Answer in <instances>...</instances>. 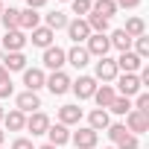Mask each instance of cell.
I'll list each match as a JSON object with an SVG mask.
<instances>
[{
	"label": "cell",
	"mask_w": 149,
	"mask_h": 149,
	"mask_svg": "<svg viewBox=\"0 0 149 149\" xmlns=\"http://www.w3.org/2000/svg\"><path fill=\"white\" fill-rule=\"evenodd\" d=\"M123 126H126V132H129V134H134V137H137L140 132H149V114H143V111H134V108H132V111L126 114V123H123Z\"/></svg>",
	"instance_id": "6da1fadb"
},
{
	"label": "cell",
	"mask_w": 149,
	"mask_h": 149,
	"mask_svg": "<svg viewBox=\"0 0 149 149\" xmlns=\"http://www.w3.org/2000/svg\"><path fill=\"white\" fill-rule=\"evenodd\" d=\"M64 29H67L70 41L76 44V47H79L82 41H88V38H91V26L85 24V18H76V21H67V26H64Z\"/></svg>",
	"instance_id": "7a4b0ae2"
},
{
	"label": "cell",
	"mask_w": 149,
	"mask_h": 149,
	"mask_svg": "<svg viewBox=\"0 0 149 149\" xmlns=\"http://www.w3.org/2000/svg\"><path fill=\"white\" fill-rule=\"evenodd\" d=\"M140 79H137V73H123V76H117V97H134L140 94Z\"/></svg>",
	"instance_id": "3957f363"
},
{
	"label": "cell",
	"mask_w": 149,
	"mask_h": 149,
	"mask_svg": "<svg viewBox=\"0 0 149 149\" xmlns=\"http://www.w3.org/2000/svg\"><path fill=\"white\" fill-rule=\"evenodd\" d=\"M120 76V70H117V64H114V58H108V56H102L100 61H97V76L94 79H100V82H114Z\"/></svg>",
	"instance_id": "277c9868"
},
{
	"label": "cell",
	"mask_w": 149,
	"mask_h": 149,
	"mask_svg": "<svg viewBox=\"0 0 149 149\" xmlns=\"http://www.w3.org/2000/svg\"><path fill=\"white\" fill-rule=\"evenodd\" d=\"M44 85L50 88V94L61 97V94H67V91H70V76H67L64 70H53V76H50Z\"/></svg>",
	"instance_id": "5b68a950"
},
{
	"label": "cell",
	"mask_w": 149,
	"mask_h": 149,
	"mask_svg": "<svg viewBox=\"0 0 149 149\" xmlns=\"http://www.w3.org/2000/svg\"><path fill=\"white\" fill-rule=\"evenodd\" d=\"M70 88H73V94H76L79 100H91L94 91H97V79L94 76H79L76 82H70Z\"/></svg>",
	"instance_id": "8992f818"
},
{
	"label": "cell",
	"mask_w": 149,
	"mask_h": 149,
	"mask_svg": "<svg viewBox=\"0 0 149 149\" xmlns=\"http://www.w3.org/2000/svg\"><path fill=\"white\" fill-rule=\"evenodd\" d=\"M88 56H97V58H102V56H108V50H111V44H108V35H97V32H91V38H88Z\"/></svg>",
	"instance_id": "52a82bcc"
},
{
	"label": "cell",
	"mask_w": 149,
	"mask_h": 149,
	"mask_svg": "<svg viewBox=\"0 0 149 149\" xmlns=\"http://www.w3.org/2000/svg\"><path fill=\"white\" fill-rule=\"evenodd\" d=\"M64 64H67V53H64L61 47H47V50H44V67L61 70Z\"/></svg>",
	"instance_id": "ba28073f"
},
{
	"label": "cell",
	"mask_w": 149,
	"mask_h": 149,
	"mask_svg": "<svg viewBox=\"0 0 149 149\" xmlns=\"http://www.w3.org/2000/svg\"><path fill=\"white\" fill-rule=\"evenodd\" d=\"M114 64H117V70H123V73H137V70L143 67V58H137L132 50H126V53H120V58H114Z\"/></svg>",
	"instance_id": "9c48e42d"
},
{
	"label": "cell",
	"mask_w": 149,
	"mask_h": 149,
	"mask_svg": "<svg viewBox=\"0 0 149 149\" xmlns=\"http://www.w3.org/2000/svg\"><path fill=\"white\" fill-rule=\"evenodd\" d=\"M70 140L76 143L79 149H94V146H97V140H100V134H97L94 129H88V126H85V129H79V132H73V134H70Z\"/></svg>",
	"instance_id": "30bf717a"
},
{
	"label": "cell",
	"mask_w": 149,
	"mask_h": 149,
	"mask_svg": "<svg viewBox=\"0 0 149 149\" xmlns=\"http://www.w3.org/2000/svg\"><path fill=\"white\" fill-rule=\"evenodd\" d=\"M24 129H29L32 134H47V129H50V117L44 114V111H32L29 117H26V126Z\"/></svg>",
	"instance_id": "8fae6325"
},
{
	"label": "cell",
	"mask_w": 149,
	"mask_h": 149,
	"mask_svg": "<svg viewBox=\"0 0 149 149\" xmlns=\"http://www.w3.org/2000/svg\"><path fill=\"white\" fill-rule=\"evenodd\" d=\"M24 44H26L24 29H6V38H3L6 53H21V50H24Z\"/></svg>",
	"instance_id": "7c38bea8"
},
{
	"label": "cell",
	"mask_w": 149,
	"mask_h": 149,
	"mask_svg": "<svg viewBox=\"0 0 149 149\" xmlns=\"http://www.w3.org/2000/svg\"><path fill=\"white\" fill-rule=\"evenodd\" d=\"M44 82H47L44 70H38V67H32V70H24V85H26V91L38 94V88H44Z\"/></svg>",
	"instance_id": "4fadbf2b"
},
{
	"label": "cell",
	"mask_w": 149,
	"mask_h": 149,
	"mask_svg": "<svg viewBox=\"0 0 149 149\" xmlns=\"http://www.w3.org/2000/svg\"><path fill=\"white\" fill-rule=\"evenodd\" d=\"M41 108V100H38V94H32V91H24V94H18V111H24V114H32V111H38Z\"/></svg>",
	"instance_id": "5bb4252c"
},
{
	"label": "cell",
	"mask_w": 149,
	"mask_h": 149,
	"mask_svg": "<svg viewBox=\"0 0 149 149\" xmlns=\"http://www.w3.org/2000/svg\"><path fill=\"white\" fill-rule=\"evenodd\" d=\"M108 126H111V117H108V111H105V108H94V111L88 114V129L102 132V129H108Z\"/></svg>",
	"instance_id": "9a60e30c"
},
{
	"label": "cell",
	"mask_w": 149,
	"mask_h": 149,
	"mask_svg": "<svg viewBox=\"0 0 149 149\" xmlns=\"http://www.w3.org/2000/svg\"><path fill=\"white\" fill-rule=\"evenodd\" d=\"M114 97H117V91H114L111 85H97V91H94V97H91V100H97V105L108 111V105L114 102Z\"/></svg>",
	"instance_id": "2e32d148"
},
{
	"label": "cell",
	"mask_w": 149,
	"mask_h": 149,
	"mask_svg": "<svg viewBox=\"0 0 149 149\" xmlns=\"http://www.w3.org/2000/svg\"><path fill=\"white\" fill-rule=\"evenodd\" d=\"M82 120V108L79 105H61L58 108V123L61 126H73V123H79Z\"/></svg>",
	"instance_id": "e0dca14e"
},
{
	"label": "cell",
	"mask_w": 149,
	"mask_h": 149,
	"mask_svg": "<svg viewBox=\"0 0 149 149\" xmlns=\"http://www.w3.org/2000/svg\"><path fill=\"white\" fill-rule=\"evenodd\" d=\"M47 137H50V146H64V143L70 140V132H67V126L56 123V126L47 129Z\"/></svg>",
	"instance_id": "ac0fdd59"
},
{
	"label": "cell",
	"mask_w": 149,
	"mask_h": 149,
	"mask_svg": "<svg viewBox=\"0 0 149 149\" xmlns=\"http://www.w3.org/2000/svg\"><path fill=\"white\" fill-rule=\"evenodd\" d=\"M53 38H56V32L47 29V26H35L32 29V44L35 47H44L47 50V47H53Z\"/></svg>",
	"instance_id": "d6986e66"
},
{
	"label": "cell",
	"mask_w": 149,
	"mask_h": 149,
	"mask_svg": "<svg viewBox=\"0 0 149 149\" xmlns=\"http://www.w3.org/2000/svg\"><path fill=\"white\" fill-rule=\"evenodd\" d=\"M41 24V15L35 12V9H24L21 15H18V29H35Z\"/></svg>",
	"instance_id": "ffe728a7"
},
{
	"label": "cell",
	"mask_w": 149,
	"mask_h": 149,
	"mask_svg": "<svg viewBox=\"0 0 149 149\" xmlns=\"http://www.w3.org/2000/svg\"><path fill=\"white\" fill-rule=\"evenodd\" d=\"M3 123H6V129H9V132H21V129L26 126V114L15 108V111H9V114H3Z\"/></svg>",
	"instance_id": "44dd1931"
},
{
	"label": "cell",
	"mask_w": 149,
	"mask_h": 149,
	"mask_svg": "<svg viewBox=\"0 0 149 149\" xmlns=\"http://www.w3.org/2000/svg\"><path fill=\"white\" fill-rule=\"evenodd\" d=\"M67 61L76 67V70H82V67L91 61V56H88V50H85V47H73V50L67 53Z\"/></svg>",
	"instance_id": "7402d4cb"
},
{
	"label": "cell",
	"mask_w": 149,
	"mask_h": 149,
	"mask_svg": "<svg viewBox=\"0 0 149 149\" xmlns=\"http://www.w3.org/2000/svg\"><path fill=\"white\" fill-rule=\"evenodd\" d=\"M85 24H88L91 32H97V35H105V29H108V18H102V15H97V12H88Z\"/></svg>",
	"instance_id": "603a6c76"
},
{
	"label": "cell",
	"mask_w": 149,
	"mask_h": 149,
	"mask_svg": "<svg viewBox=\"0 0 149 149\" xmlns=\"http://www.w3.org/2000/svg\"><path fill=\"white\" fill-rule=\"evenodd\" d=\"M3 67L6 70H26V56L24 53H6L3 56Z\"/></svg>",
	"instance_id": "cb8c5ba5"
},
{
	"label": "cell",
	"mask_w": 149,
	"mask_h": 149,
	"mask_svg": "<svg viewBox=\"0 0 149 149\" xmlns=\"http://www.w3.org/2000/svg\"><path fill=\"white\" fill-rule=\"evenodd\" d=\"M123 32H126L129 38H140V35H146V24H143V18H129Z\"/></svg>",
	"instance_id": "d4e9b609"
},
{
	"label": "cell",
	"mask_w": 149,
	"mask_h": 149,
	"mask_svg": "<svg viewBox=\"0 0 149 149\" xmlns=\"http://www.w3.org/2000/svg\"><path fill=\"white\" fill-rule=\"evenodd\" d=\"M108 44H111V47H117L120 53H126V50H132V38H129V35H126L123 29H117V32H111V35H108Z\"/></svg>",
	"instance_id": "484cf974"
},
{
	"label": "cell",
	"mask_w": 149,
	"mask_h": 149,
	"mask_svg": "<svg viewBox=\"0 0 149 149\" xmlns=\"http://www.w3.org/2000/svg\"><path fill=\"white\" fill-rule=\"evenodd\" d=\"M91 12H97V15H102V18H111V15L117 12V3H114V0H94V3H91Z\"/></svg>",
	"instance_id": "4316f807"
},
{
	"label": "cell",
	"mask_w": 149,
	"mask_h": 149,
	"mask_svg": "<svg viewBox=\"0 0 149 149\" xmlns=\"http://www.w3.org/2000/svg\"><path fill=\"white\" fill-rule=\"evenodd\" d=\"M64 26H67V15L64 12H50L47 15V29L56 32V29H64Z\"/></svg>",
	"instance_id": "83f0119b"
},
{
	"label": "cell",
	"mask_w": 149,
	"mask_h": 149,
	"mask_svg": "<svg viewBox=\"0 0 149 149\" xmlns=\"http://www.w3.org/2000/svg\"><path fill=\"white\" fill-rule=\"evenodd\" d=\"M108 111H114V114H129V111H132V100H129V97H114V102L108 105Z\"/></svg>",
	"instance_id": "f1b7e54d"
},
{
	"label": "cell",
	"mask_w": 149,
	"mask_h": 149,
	"mask_svg": "<svg viewBox=\"0 0 149 149\" xmlns=\"http://www.w3.org/2000/svg\"><path fill=\"white\" fill-rule=\"evenodd\" d=\"M18 9H3V12H0V21H3V26L6 29H18Z\"/></svg>",
	"instance_id": "f546056e"
},
{
	"label": "cell",
	"mask_w": 149,
	"mask_h": 149,
	"mask_svg": "<svg viewBox=\"0 0 149 149\" xmlns=\"http://www.w3.org/2000/svg\"><path fill=\"white\" fill-rule=\"evenodd\" d=\"M132 44H134V56H137V58H146V56H149V38H146V35L132 38Z\"/></svg>",
	"instance_id": "4dcf8cb0"
},
{
	"label": "cell",
	"mask_w": 149,
	"mask_h": 149,
	"mask_svg": "<svg viewBox=\"0 0 149 149\" xmlns=\"http://www.w3.org/2000/svg\"><path fill=\"white\" fill-rule=\"evenodd\" d=\"M105 132H108V137H111V140H114V143H120V140H123V137H126V134H129V132H126V126H123V123H111V126H108V129H105Z\"/></svg>",
	"instance_id": "1f68e13d"
},
{
	"label": "cell",
	"mask_w": 149,
	"mask_h": 149,
	"mask_svg": "<svg viewBox=\"0 0 149 149\" xmlns=\"http://www.w3.org/2000/svg\"><path fill=\"white\" fill-rule=\"evenodd\" d=\"M91 3H94V0H70V6H73V15H88L91 12Z\"/></svg>",
	"instance_id": "d6a6232c"
},
{
	"label": "cell",
	"mask_w": 149,
	"mask_h": 149,
	"mask_svg": "<svg viewBox=\"0 0 149 149\" xmlns=\"http://www.w3.org/2000/svg\"><path fill=\"white\" fill-rule=\"evenodd\" d=\"M134 111H143V114H149V94H137V100H134V105H132Z\"/></svg>",
	"instance_id": "836d02e7"
},
{
	"label": "cell",
	"mask_w": 149,
	"mask_h": 149,
	"mask_svg": "<svg viewBox=\"0 0 149 149\" xmlns=\"http://www.w3.org/2000/svg\"><path fill=\"white\" fill-rule=\"evenodd\" d=\"M114 149H140V143H137V137H134V134H126Z\"/></svg>",
	"instance_id": "e575fe53"
},
{
	"label": "cell",
	"mask_w": 149,
	"mask_h": 149,
	"mask_svg": "<svg viewBox=\"0 0 149 149\" xmlns=\"http://www.w3.org/2000/svg\"><path fill=\"white\" fill-rule=\"evenodd\" d=\"M6 97H12V79L0 82V100H6Z\"/></svg>",
	"instance_id": "d590c367"
},
{
	"label": "cell",
	"mask_w": 149,
	"mask_h": 149,
	"mask_svg": "<svg viewBox=\"0 0 149 149\" xmlns=\"http://www.w3.org/2000/svg\"><path fill=\"white\" fill-rule=\"evenodd\" d=\"M12 149H35V146H32V140H26V137H18V140L12 143Z\"/></svg>",
	"instance_id": "8d00e7d4"
},
{
	"label": "cell",
	"mask_w": 149,
	"mask_h": 149,
	"mask_svg": "<svg viewBox=\"0 0 149 149\" xmlns=\"http://www.w3.org/2000/svg\"><path fill=\"white\" fill-rule=\"evenodd\" d=\"M114 3H117V9H120V6H123V9H137L140 0H114Z\"/></svg>",
	"instance_id": "74e56055"
},
{
	"label": "cell",
	"mask_w": 149,
	"mask_h": 149,
	"mask_svg": "<svg viewBox=\"0 0 149 149\" xmlns=\"http://www.w3.org/2000/svg\"><path fill=\"white\" fill-rule=\"evenodd\" d=\"M44 3H47V0H26V9H35V12H38Z\"/></svg>",
	"instance_id": "f35d334b"
},
{
	"label": "cell",
	"mask_w": 149,
	"mask_h": 149,
	"mask_svg": "<svg viewBox=\"0 0 149 149\" xmlns=\"http://www.w3.org/2000/svg\"><path fill=\"white\" fill-rule=\"evenodd\" d=\"M6 79H9V70H6L3 64H0V82H6Z\"/></svg>",
	"instance_id": "ab89813d"
},
{
	"label": "cell",
	"mask_w": 149,
	"mask_h": 149,
	"mask_svg": "<svg viewBox=\"0 0 149 149\" xmlns=\"http://www.w3.org/2000/svg\"><path fill=\"white\" fill-rule=\"evenodd\" d=\"M3 137H6V132H3V129H0V146H3Z\"/></svg>",
	"instance_id": "60d3db41"
},
{
	"label": "cell",
	"mask_w": 149,
	"mask_h": 149,
	"mask_svg": "<svg viewBox=\"0 0 149 149\" xmlns=\"http://www.w3.org/2000/svg\"><path fill=\"white\" fill-rule=\"evenodd\" d=\"M38 149H56V146H50V143H44V146H38Z\"/></svg>",
	"instance_id": "b9f144b4"
},
{
	"label": "cell",
	"mask_w": 149,
	"mask_h": 149,
	"mask_svg": "<svg viewBox=\"0 0 149 149\" xmlns=\"http://www.w3.org/2000/svg\"><path fill=\"white\" fill-rule=\"evenodd\" d=\"M3 114H6V111H3V105H0V123H3Z\"/></svg>",
	"instance_id": "7bdbcfd3"
},
{
	"label": "cell",
	"mask_w": 149,
	"mask_h": 149,
	"mask_svg": "<svg viewBox=\"0 0 149 149\" xmlns=\"http://www.w3.org/2000/svg\"><path fill=\"white\" fill-rule=\"evenodd\" d=\"M0 12H3V3H0Z\"/></svg>",
	"instance_id": "ee69618b"
},
{
	"label": "cell",
	"mask_w": 149,
	"mask_h": 149,
	"mask_svg": "<svg viewBox=\"0 0 149 149\" xmlns=\"http://www.w3.org/2000/svg\"><path fill=\"white\" fill-rule=\"evenodd\" d=\"M108 149H114V146H108Z\"/></svg>",
	"instance_id": "f6af8a7d"
}]
</instances>
